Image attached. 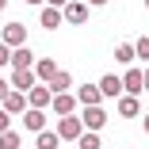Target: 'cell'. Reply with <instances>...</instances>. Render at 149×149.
<instances>
[{
	"label": "cell",
	"mask_w": 149,
	"mask_h": 149,
	"mask_svg": "<svg viewBox=\"0 0 149 149\" xmlns=\"http://www.w3.org/2000/svg\"><path fill=\"white\" fill-rule=\"evenodd\" d=\"M88 0H69V4L61 8V15H65V23H88Z\"/></svg>",
	"instance_id": "7a4b0ae2"
},
{
	"label": "cell",
	"mask_w": 149,
	"mask_h": 149,
	"mask_svg": "<svg viewBox=\"0 0 149 149\" xmlns=\"http://www.w3.org/2000/svg\"><path fill=\"white\" fill-rule=\"evenodd\" d=\"M138 96H118V115L123 118H138Z\"/></svg>",
	"instance_id": "5bb4252c"
},
{
	"label": "cell",
	"mask_w": 149,
	"mask_h": 149,
	"mask_svg": "<svg viewBox=\"0 0 149 149\" xmlns=\"http://www.w3.org/2000/svg\"><path fill=\"white\" fill-rule=\"evenodd\" d=\"M50 103H54V115H69V111H73V103H77V100H73V96H65V92H57V96H54V100H50Z\"/></svg>",
	"instance_id": "ac0fdd59"
},
{
	"label": "cell",
	"mask_w": 149,
	"mask_h": 149,
	"mask_svg": "<svg viewBox=\"0 0 149 149\" xmlns=\"http://www.w3.org/2000/svg\"><path fill=\"white\" fill-rule=\"evenodd\" d=\"M57 73V65L50 61V57H42V61H35V77H38V84H46L50 77Z\"/></svg>",
	"instance_id": "9a60e30c"
},
{
	"label": "cell",
	"mask_w": 149,
	"mask_h": 149,
	"mask_svg": "<svg viewBox=\"0 0 149 149\" xmlns=\"http://www.w3.org/2000/svg\"><path fill=\"white\" fill-rule=\"evenodd\" d=\"M69 84H73V77H69L65 69H57V73H54V77L46 80V88H50L54 96H57V92H69Z\"/></svg>",
	"instance_id": "7c38bea8"
},
{
	"label": "cell",
	"mask_w": 149,
	"mask_h": 149,
	"mask_svg": "<svg viewBox=\"0 0 149 149\" xmlns=\"http://www.w3.org/2000/svg\"><path fill=\"white\" fill-rule=\"evenodd\" d=\"M77 100H80L84 107H92V103H100L103 96H100V88H96V84H84V88H80V92H77Z\"/></svg>",
	"instance_id": "e0dca14e"
},
{
	"label": "cell",
	"mask_w": 149,
	"mask_h": 149,
	"mask_svg": "<svg viewBox=\"0 0 149 149\" xmlns=\"http://www.w3.org/2000/svg\"><path fill=\"white\" fill-rule=\"evenodd\" d=\"M61 23H65L61 8H54V4H46V8H42V27H46V31H57Z\"/></svg>",
	"instance_id": "8fae6325"
},
{
	"label": "cell",
	"mask_w": 149,
	"mask_h": 149,
	"mask_svg": "<svg viewBox=\"0 0 149 149\" xmlns=\"http://www.w3.org/2000/svg\"><path fill=\"white\" fill-rule=\"evenodd\" d=\"M8 92H12V84H8V80H0V103H4V96H8Z\"/></svg>",
	"instance_id": "d4e9b609"
},
{
	"label": "cell",
	"mask_w": 149,
	"mask_h": 149,
	"mask_svg": "<svg viewBox=\"0 0 149 149\" xmlns=\"http://www.w3.org/2000/svg\"><path fill=\"white\" fill-rule=\"evenodd\" d=\"M27 42V27L23 23H8L4 27V46H23Z\"/></svg>",
	"instance_id": "9c48e42d"
},
{
	"label": "cell",
	"mask_w": 149,
	"mask_h": 149,
	"mask_svg": "<svg viewBox=\"0 0 149 149\" xmlns=\"http://www.w3.org/2000/svg\"><path fill=\"white\" fill-rule=\"evenodd\" d=\"M145 8H149V0H145Z\"/></svg>",
	"instance_id": "1f68e13d"
},
{
	"label": "cell",
	"mask_w": 149,
	"mask_h": 149,
	"mask_svg": "<svg viewBox=\"0 0 149 149\" xmlns=\"http://www.w3.org/2000/svg\"><path fill=\"white\" fill-rule=\"evenodd\" d=\"M27 4H46V0H27Z\"/></svg>",
	"instance_id": "f1b7e54d"
},
{
	"label": "cell",
	"mask_w": 149,
	"mask_h": 149,
	"mask_svg": "<svg viewBox=\"0 0 149 149\" xmlns=\"http://www.w3.org/2000/svg\"><path fill=\"white\" fill-rule=\"evenodd\" d=\"M134 57H141V61H149V38L141 35L138 42H134Z\"/></svg>",
	"instance_id": "7402d4cb"
},
{
	"label": "cell",
	"mask_w": 149,
	"mask_h": 149,
	"mask_svg": "<svg viewBox=\"0 0 149 149\" xmlns=\"http://www.w3.org/2000/svg\"><path fill=\"white\" fill-rule=\"evenodd\" d=\"M23 126L35 130V134L46 130V111H42V107H27V111H23Z\"/></svg>",
	"instance_id": "8992f818"
},
{
	"label": "cell",
	"mask_w": 149,
	"mask_h": 149,
	"mask_svg": "<svg viewBox=\"0 0 149 149\" xmlns=\"http://www.w3.org/2000/svg\"><path fill=\"white\" fill-rule=\"evenodd\" d=\"M23 107H27V92H15L12 88V92L4 96V111L8 115H23Z\"/></svg>",
	"instance_id": "30bf717a"
},
{
	"label": "cell",
	"mask_w": 149,
	"mask_h": 149,
	"mask_svg": "<svg viewBox=\"0 0 149 149\" xmlns=\"http://www.w3.org/2000/svg\"><path fill=\"white\" fill-rule=\"evenodd\" d=\"M80 123H84L88 130H100V126L107 123V111H103L100 103H92V107H84V118H80Z\"/></svg>",
	"instance_id": "277c9868"
},
{
	"label": "cell",
	"mask_w": 149,
	"mask_h": 149,
	"mask_svg": "<svg viewBox=\"0 0 149 149\" xmlns=\"http://www.w3.org/2000/svg\"><path fill=\"white\" fill-rule=\"evenodd\" d=\"M54 100V92H50V88L46 84H35V88H27V107H42L46 111V103Z\"/></svg>",
	"instance_id": "3957f363"
},
{
	"label": "cell",
	"mask_w": 149,
	"mask_h": 149,
	"mask_svg": "<svg viewBox=\"0 0 149 149\" xmlns=\"http://www.w3.org/2000/svg\"><path fill=\"white\" fill-rule=\"evenodd\" d=\"M123 88H126V96H138V92H145V84H141V69H130V73L123 77Z\"/></svg>",
	"instance_id": "4fadbf2b"
},
{
	"label": "cell",
	"mask_w": 149,
	"mask_h": 149,
	"mask_svg": "<svg viewBox=\"0 0 149 149\" xmlns=\"http://www.w3.org/2000/svg\"><path fill=\"white\" fill-rule=\"evenodd\" d=\"M57 145H61L57 130H38V141H35V149H57Z\"/></svg>",
	"instance_id": "2e32d148"
},
{
	"label": "cell",
	"mask_w": 149,
	"mask_h": 149,
	"mask_svg": "<svg viewBox=\"0 0 149 149\" xmlns=\"http://www.w3.org/2000/svg\"><path fill=\"white\" fill-rule=\"evenodd\" d=\"M77 145H80V149H100V138H96V130H88V134L80 130V138H77Z\"/></svg>",
	"instance_id": "ffe728a7"
},
{
	"label": "cell",
	"mask_w": 149,
	"mask_h": 149,
	"mask_svg": "<svg viewBox=\"0 0 149 149\" xmlns=\"http://www.w3.org/2000/svg\"><path fill=\"white\" fill-rule=\"evenodd\" d=\"M115 61L130 65V61H134V46H130V42H118V46H115Z\"/></svg>",
	"instance_id": "d6986e66"
},
{
	"label": "cell",
	"mask_w": 149,
	"mask_h": 149,
	"mask_svg": "<svg viewBox=\"0 0 149 149\" xmlns=\"http://www.w3.org/2000/svg\"><path fill=\"white\" fill-rule=\"evenodd\" d=\"M0 149H19V134H15L12 126H8L4 134H0Z\"/></svg>",
	"instance_id": "44dd1931"
},
{
	"label": "cell",
	"mask_w": 149,
	"mask_h": 149,
	"mask_svg": "<svg viewBox=\"0 0 149 149\" xmlns=\"http://www.w3.org/2000/svg\"><path fill=\"white\" fill-rule=\"evenodd\" d=\"M4 8H8V0H0V12H4Z\"/></svg>",
	"instance_id": "f546056e"
},
{
	"label": "cell",
	"mask_w": 149,
	"mask_h": 149,
	"mask_svg": "<svg viewBox=\"0 0 149 149\" xmlns=\"http://www.w3.org/2000/svg\"><path fill=\"white\" fill-rule=\"evenodd\" d=\"M141 84H145V88H149V69H141Z\"/></svg>",
	"instance_id": "4316f807"
},
{
	"label": "cell",
	"mask_w": 149,
	"mask_h": 149,
	"mask_svg": "<svg viewBox=\"0 0 149 149\" xmlns=\"http://www.w3.org/2000/svg\"><path fill=\"white\" fill-rule=\"evenodd\" d=\"M96 88H100V96H111V100H118V96H123V77L107 73V77H103V80H100Z\"/></svg>",
	"instance_id": "52a82bcc"
},
{
	"label": "cell",
	"mask_w": 149,
	"mask_h": 149,
	"mask_svg": "<svg viewBox=\"0 0 149 149\" xmlns=\"http://www.w3.org/2000/svg\"><path fill=\"white\" fill-rule=\"evenodd\" d=\"M145 134H149V115H145Z\"/></svg>",
	"instance_id": "4dcf8cb0"
},
{
	"label": "cell",
	"mask_w": 149,
	"mask_h": 149,
	"mask_svg": "<svg viewBox=\"0 0 149 149\" xmlns=\"http://www.w3.org/2000/svg\"><path fill=\"white\" fill-rule=\"evenodd\" d=\"M88 4H96V8H100V4H107V0H88Z\"/></svg>",
	"instance_id": "83f0119b"
},
{
	"label": "cell",
	"mask_w": 149,
	"mask_h": 149,
	"mask_svg": "<svg viewBox=\"0 0 149 149\" xmlns=\"http://www.w3.org/2000/svg\"><path fill=\"white\" fill-rule=\"evenodd\" d=\"M8 65H15V69H31V65H35V54L27 50V42H23V46H12V57H8Z\"/></svg>",
	"instance_id": "5b68a950"
},
{
	"label": "cell",
	"mask_w": 149,
	"mask_h": 149,
	"mask_svg": "<svg viewBox=\"0 0 149 149\" xmlns=\"http://www.w3.org/2000/svg\"><path fill=\"white\" fill-rule=\"evenodd\" d=\"M8 57H12V46H4V42H0V65H8Z\"/></svg>",
	"instance_id": "cb8c5ba5"
},
{
	"label": "cell",
	"mask_w": 149,
	"mask_h": 149,
	"mask_svg": "<svg viewBox=\"0 0 149 149\" xmlns=\"http://www.w3.org/2000/svg\"><path fill=\"white\" fill-rule=\"evenodd\" d=\"M80 130H84V123L77 115H61V123H57V138H61V141H77Z\"/></svg>",
	"instance_id": "6da1fadb"
},
{
	"label": "cell",
	"mask_w": 149,
	"mask_h": 149,
	"mask_svg": "<svg viewBox=\"0 0 149 149\" xmlns=\"http://www.w3.org/2000/svg\"><path fill=\"white\" fill-rule=\"evenodd\" d=\"M46 4H54V8H65V4H69V0H46Z\"/></svg>",
	"instance_id": "484cf974"
},
{
	"label": "cell",
	"mask_w": 149,
	"mask_h": 149,
	"mask_svg": "<svg viewBox=\"0 0 149 149\" xmlns=\"http://www.w3.org/2000/svg\"><path fill=\"white\" fill-rule=\"evenodd\" d=\"M57 149H61V145H57Z\"/></svg>",
	"instance_id": "d6a6232c"
},
{
	"label": "cell",
	"mask_w": 149,
	"mask_h": 149,
	"mask_svg": "<svg viewBox=\"0 0 149 149\" xmlns=\"http://www.w3.org/2000/svg\"><path fill=\"white\" fill-rule=\"evenodd\" d=\"M8 84H12V88H15V92H27V88H35V84H38V77H35V73H31V69H15V73H12V80H8Z\"/></svg>",
	"instance_id": "ba28073f"
},
{
	"label": "cell",
	"mask_w": 149,
	"mask_h": 149,
	"mask_svg": "<svg viewBox=\"0 0 149 149\" xmlns=\"http://www.w3.org/2000/svg\"><path fill=\"white\" fill-rule=\"evenodd\" d=\"M8 126H12V115H8V111H0V134H4Z\"/></svg>",
	"instance_id": "603a6c76"
}]
</instances>
